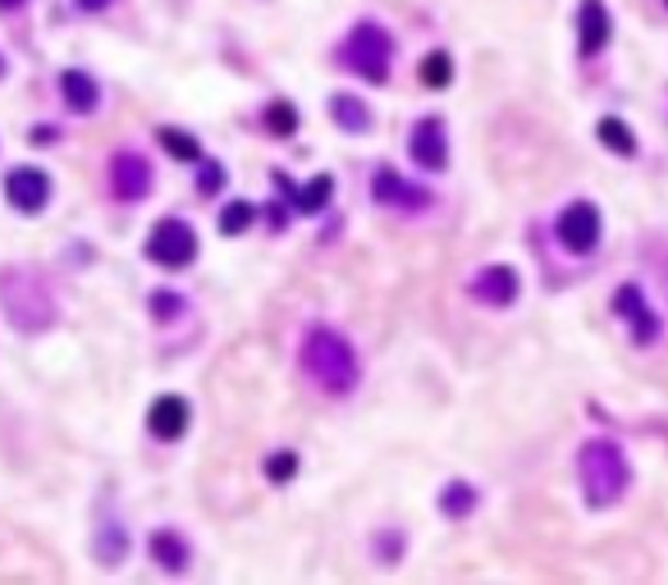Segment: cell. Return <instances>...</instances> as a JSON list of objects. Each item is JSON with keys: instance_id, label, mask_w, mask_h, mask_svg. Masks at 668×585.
<instances>
[{"instance_id": "obj_1", "label": "cell", "mask_w": 668, "mask_h": 585, "mask_svg": "<svg viewBox=\"0 0 668 585\" xmlns=\"http://www.w3.org/2000/svg\"><path fill=\"white\" fill-rule=\"evenodd\" d=\"M302 371L312 375V385H321L325 394H353L357 379H362V366H357L353 343L330 325H312L302 335Z\"/></svg>"}, {"instance_id": "obj_2", "label": "cell", "mask_w": 668, "mask_h": 585, "mask_svg": "<svg viewBox=\"0 0 668 585\" xmlns=\"http://www.w3.org/2000/svg\"><path fill=\"white\" fill-rule=\"evenodd\" d=\"M0 312L19 335H42L56 325V293L37 270H0Z\"/></svg>"}, {"instance_id": "obj_3", "label": "cell", "mask_w": 668, "mask_h": 585, "mask_svg": "<svg viewBox=\"0 0 668 585\" xmlns=\"http://www.w3.org/2000/svg\"><path fill=\"white\" fill-rule=\"evenodd\" d=\"M577 476H581V499L590 507H613L627 494L632 467L613 440H586L577 453Z\"/></svg>"}, {"instance_id": "obj_4", "label": "cell", "mask_w": 668, "mask_h": 585, "mask_svg": "<svg viewBox=\"0 0 668 585\" xmlns=\"http://www.w3.org/2000/svg\"><path fill=\"white\" fill-rule=\"evenodd\" d=\"M339 60H344L348 69L362 73V79L384 83V79H390V60H394V37H390V28H380V23L362 19V23H357V28L344 37Z\"/></svg>"}, {"instance_id": "obj_5", "label": "cell", "mask_w": 668, "mask_h": 585, "mask_svg": "<svg viewBox=\"0 0 668 585\" xmlns=\"http://www.w3.org/2000/svg\"><path fill=\"white\" fill-rule=\"evenodd\" d=\"M147 257L157 261V266H165V270H184V266L197 257V234H193V224H184L178 215H165L157 229H151Z\"/></svg>"}, {"instance_id": "obj_6", "label": "cell", "mask_w": 668, "mask_h": 585, "mask_svg": "<svg viewBox=\"0 0 668 585\" xmlns=\"http://www.w3.org/2000/svg\"><path fill=\"white\" fill-rule=\"evenodd\" d=\"M554 234L558 243L586 257V251L600 247V207L596 201H573V207H563V215L554 220Z\"/></svg>"}, {"instance_id": "obj_7", "label": "cell", "mask_w": 668, "mask_h": 585, "mask_svg": "<svg viewBox=\"0 0 668 585\" xmlns=\"http://www.w3.org/2000/svg\"><path fill=\"white\" fill-rule=\"evenodd\" d=\"M5 197H10V207L23 211V215H37L46 211V201H50V174L37 169V165H19L5 174Z\"/></svg>"}, {"instance_id": "obj_8", "label": "cell", "mask_w": 668, "mask_h": 585, "mask_svg": "<svg viewBox=\"0 0 668 585\" xmlns=\"http://www.w3.org/2000/svg\"><path fill=\"white\" fill-rule=\"evenodd\" d=\"M147 188H151V165H147L142 151H128V147L115 151L111 156V192L119 201H142Z\"/></svg>"}, {"instance_id": "obj_9", "label": "cell", "mask_w": 668, "mask_h": 585, "mask_svg": "<svg viewBox=\"0 0 668 585\" xmlns=\"http://www.w3.org/2000/svg\"><path fill=\"white\" fill-rule=\"evenodd\" d=\"M407 151H413V161L422 169H445L449 165V133H445V124L426 115L413 124V133H407Z\"/></svg>"}, {"instance_id": "obj_10", "label": "cell", "mask_w": 668, "mask_h": 585, "mask_svg": "<svg viewBox=\"0 0 668 585\" xmlns=\"http://www.w3.org/2000/svg\"><path fill=\"white\" fill-rule=\"evenodd\" d=\"M518 293H522V279H518V270L504 266V261L476 270V279H472V297L485 302V307H512Z\"/></svg>"}, {"instance_id": "obj_11", "label": "cell", "mask_w": 668, "mask_h": 585, "mask_svg": "<svg viewBox=\"0 0 668 585\" xmlns=\"http://www.w3.org/2000/svg\"><path fill=\"white\" fill-rule=\"evenodd\" d=\"M188 421H193V407H188V398H178V394H161L157 402L147 407V425H151V435L165 440V444H174L178 435H184Z\"/></svg>"}, {"instance_id": "obj_12", "label": "cell", "mask_w": 668, "mask_h": 585, "mask_svg": "<svg viewBox=\"0 0 668 585\" xmlns=\"http://www.w3.org/2000/svg\"><path fill=\"white\" fill-rule=\"evenodd\" d=\"M613 312H619V316L632 325V339H636L641 348L655 343V335H659V316L646 307V297H641L636 284H623L619 293H613Z\"/></svg>"}, {"instance_id": "obj_13", "label": "cell", "mask_w": 668, "mask_h": 585, "mask_svg": "<svg viewBox=\"0 0 668 585\" xmlns=\"http://www.w3.org/2000/svg\"><path fill=\"white\" fill-rule=\"evenodd\" d=\"M371 192H376V201H384V207H399V211H422L426 201H430V192L422 184H407L403 174H394V169H376Z\"/></svg>"}, {"instance_id": "obj_14", "label": "cell", "mask_w": 668, "mask_h": 585, "mask_svg": "<svg viewBox=\"0 0 668 585\" xmlns=\"http://www.w3.org/2000/svg\"><path fill=\"white\" fill-rule=\"evenodd\" d=\"M609 10L604 0H581L577 10V37H581V56H600V50L609 46Z\"/></svg>"}, {"instance_id": "obj_15", "label": "cell", "mask_w": 668, "mask_h": 585, "mask_svg": "<svg viewBox=\"0 0 668 585\" xmlns=\"http://www.w3.org/2000/svg\"><path fill=\"white\" fill-rule=\"evenodd\" d=\"M60 92H65V106L79 110V115H92L101 106V87H96L92 73H83V69H65L60 73Z\"/></svg>"}, {"instance_id": "obj_16", "label": "cell", "mask_w": 668, "mask_h": 585, "mask_svg": "<svg viewBox=\"0 0 668 585\" xmlns=\"http://www.w3.org/2000/svg\"><path fill=\"white\" fill-rule=\"evenodd\" d=\"M275 184L285 188V197L293 201V211H302V215H316L325 201H330V192H334V179H330V174H316V179L302 184V188H289L285 174H275Z\"/></svg>"}, {"instance_id": "obj_17", "label": "cell", "mask_w": 668, "mask_h": 585, "mask_svg": "<svg viewBox=\"0 0 668 585\" xmlns=\"http://www.w3.org/2000/svg\"><path fill=\"white\" fill-rule=\"evenodd\" d=\"M330 115H334V124H339L344 133H371V110H367L362 96L334 92V96H330Z\"/></svg>"}, {"instance_id": "obj_18", "label": "cell", "mask_w": 668, "mask_h": 585, "mask_svg": "<svg viewBox=\"0 0 668 585\" xmlns=\"http://www.w3.org/2000/svg\"><path fill=\"white\" fill-rule=\"evenodd\" d=\"M151 558H157L165 572H184L193 553H188L184 536H174V530H157V536H151Z\"/></svg>"}, {"instance_id": "obj_19", "label": "cell", "mask_w": 668, "mask_h": 585, "mask_svg": "<svg viewBox=\"0 0 668 585\" xmlns=\"http://www.w3.org/2000/svg\"><path fill=\"white\" fill-rule=\"evenodd\" d=\"M596 133H600V142L613 151V156H636V133L627 129L623 119H613V115L600 119V129H596Z\"/></svg>"}, {"instance_id": "obj_20", "label": "cell", "mask_w": 668, "mask_h": 585, "mask_svg": "<svg viewBox=\"0 0 668 585\" xmlns=\"http://www.w3.org/2000/svg\"><path fill=\"white\" fill-rule=\"evenodd\" d=\"M472 507H476V490L468 485V480H449L445 494H440V513L458 522V517H468Z\"/></svg>"}, {"instance_id": "obj_21", "label": "cell", "mask_w": 668, "mask_h": 585, "mask_svg": "<svg viewBox=\"0 0 668 585\" xmlns=\"http://www.w3.org/2000/svg\"><path fill=\"white\" fill-rule=\"evenodd\" d=\"M124 549H128V536H124V526L106 517V522L96 526V558H101V563H119V558H124Z\"/></svg>"}, {"instance_id": "obj_22", "label": "cell", "mask_w": 668, "mask_h": 585, "mask_svg": "<svg viewBox=\"0 0 668 585\" xmlns=\"http://www.w3.org/2000/svg\"><path fill=\"white\" fill-rule=\"evenodd\" d=\"M417 73H422V83H426L430 92H440V87H449V83H453V60L445 56V50H430V56L422 60V69H417Z\"/></svg>"}, {"instance_id": "obj_23", "label": "cell", "mask_w": 668, "mask_h": 585, "mask_svg": "<svg viewBox=\"0 0 668 585\" xmlns=\"http://www.w3.org/2000/svg\"><path fill=\"white\" fill-rule=\"evenodd\" d=\"M262 124H266L275 138H289V133H298V106H289V101H270L266 115H262Z\"/></svg>"}, {"instance_id": "obj_24", "label": "cell", "mask_w": 668, "mask_h": 585, "mask_svg": "<svg viewBox=\"0 0 668 585\" xmlns=\"http://www.w3.org/2000/svg\"><path fill=\"white\" fill-rule=\"evenodd\" d=\"M157 142L170 151L174 161H201V147H197V138L193 133H178V129H161L157 133Z\"/></svg>"}, {"instance_id": "obj_25", "label": "cell", "mask_w": 668, "mask_h": 585, "mask_svg": "<svg viewBox=\"0 0 668 585\" xmlns=\"http://www.w3.org/2000/svg\"><path fill=\"white\" fill-rule=\"evenodd\" d=\"M256 220V207L252 201H229V207L220 211V234H229V238H239L243 229Z\"/></svg>"}, {"instance_id": "obj_26", "label": "cell", "mask_w": 668, "mask_h": 585, "mask_svg": "<svg viewBox=\"0 0 668 585\" xmlns=\"http://www.w3.org/2000/svg\"><path fill=\"white\" fill-rule=\"evenodd\" d=\"M178 307H184V302H178V293H174V289H157V293H151V316H157V320L178 316Z\"/></svg>"}, {"instance_id": "obj_27", "label": "cell", "mask_w": 668, "mask_h": 585, "mask_svg": "<svg viewBox=\"0 0 668 585\" xmlns=\"http://www.w3.org/2000/svg\"><path fill=\"white\" fill-rule=\"evenodd\" d=\"M266 471H270L275 485H285V480H293V471H298V453H275L266 463Z\"/></svg>"}, {"instance_id": "obj_28", "label": "cell", "mask_w": 668, "mask_h": 585, "mask_svg": "<svg viewBox=\"0 0 668 585\" xmlns=\"http://www.w3.org/2000/svg\"><path fill=\"white\" fill-rule=\"evenodd\" d=\"M220 188H224V169L207 161V165H201V174H197V192H201V197H216Z\"/></svg>"}, {"instance_id": "obj_29", "label": "cell", "mask_w": 668, "mask_h": 585, "mask_svg": "<svg viewBox=\"0 0 668 585\" xmlns=\"http://www.w3.org/2000/svg\"><path fill=\"white\" fill-rule=\"evenodd\" d=\"M73 5H79V10H88V14H101V10H111L115 0H73Z\"/></svg>"}, {"instance_id": "obj_30", "label": "cell", "mask_w": 668, "mask_h": 585, "mask_svg": "<svg viewBox=\"0 0 668 585\" xmlns=\"http://www.w3.org/2000/svg\"><path fill=\"white\" fill-rule=\"evenodd\" d=\"M28 5V0H0V10H23Z\"/></svg>"}, {"instance_id": "obj_31", "label": "cell", "mask_w": 668, "mask_h": 585, "mask_svg": "<svg viewBox=\"0 0 668 585\" xmlns=\"http://www.w3.org/2000/svg\"><path fill=\"white\" fill-rule=\"evenodd\" d=\"M5 69H10V65H5V56H0V79H5Z\"/></svg>"}, {"instance_id": "obj_32", "label": "cell", "mask_w": 668, "mask_h": 585, "mask_svg": "<svg viewBox=\"0 0 668 585\" xmlns=\"http://www.w3.org/2000/svg\"><path fill=\"white\" fill-rule=\"evenodd\" d=\"M664 5H668V0H664Z\"/></svg>"}]
</instances>
